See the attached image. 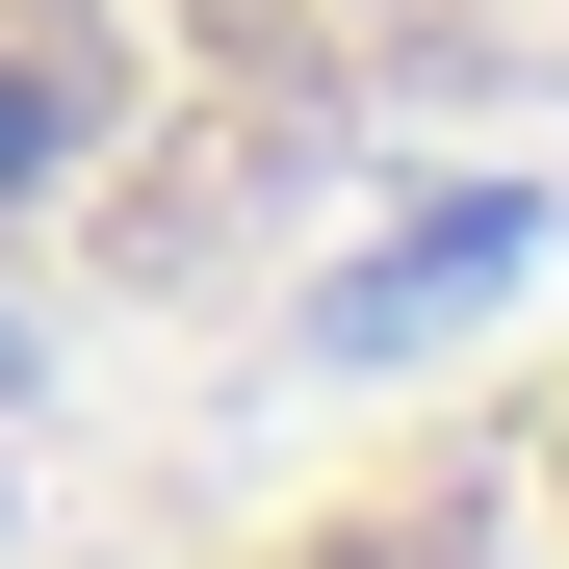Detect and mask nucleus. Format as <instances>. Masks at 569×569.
Listing matches in <instances>:
<instances>
[{"instance_id":"nucleus-2","label":"nucleus","mask_w":569,"mask_h":569,"mask_svg":"<svg viewBox=\"0 0 569 569\" xmlns=\"http://www.w3.org/2000/svg\"><path fill=\"white\" fill-rule=\"evenodd\" d=\"M208 569H569V337H492L440 389H389L337 466H284Z\"/></svg>"},{"instance_id":"nucleus-1","label":"nucleus","mask_w":569,"mask_h":569,"mask_svg":"<svg viewBox=\"0 0 569 569\" xmlns=\"http://www.w3.org/2000/svg\"><path fill=\"white\" fill-rule=\"evenodd\" d=\"M27 27H78L104 104H156L181 156H233V181L569 104V0H27Z\"/></svg>"}]
</instances>
